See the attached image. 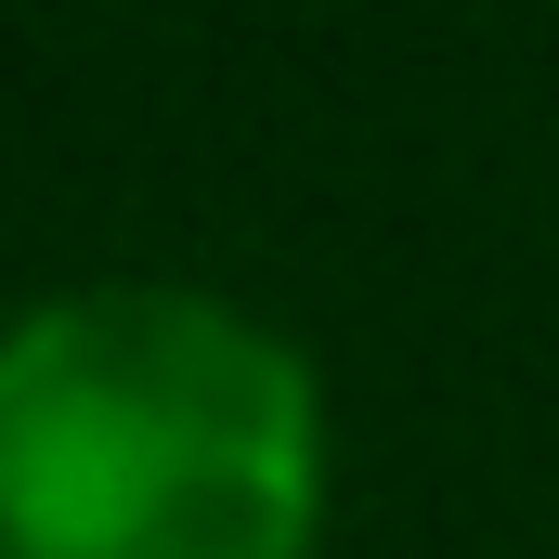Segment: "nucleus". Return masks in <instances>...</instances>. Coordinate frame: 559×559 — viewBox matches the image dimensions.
<instances>
[{"label":"nucleus","mask_w":559,"mask_h":559,"mask_svg":"<svg viewBox=\"0 0 559 559\" xmlns=\"http://www.w3.org/2000/svg\"><path fill=\"white\" fill-rule=\"evenodd\" d=\"M325 378L274 312L92 274L0 312V559H325Z\"/></svg>","instance_id":"1"}]
</instances>
